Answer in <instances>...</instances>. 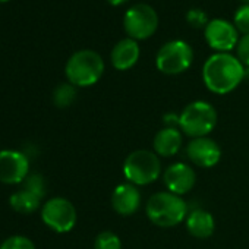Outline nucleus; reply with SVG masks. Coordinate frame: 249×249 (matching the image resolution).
<instances>
[{
    "mask_svg": "<svg viewBox=\"0 0 249 249\" xmlns=\"http://www.w3.org/2000/svg\"><path fill=\"white\" fill-rule=\"evenodd\" d=\"M245 76L246 68L231 53H214L202 66V81L207 89L217 95L234 91Z\"/></svg>",
    "mask_w": 249,
    "mask_h": 249,
    "instance_id": "nucleus-1",
    "label": "nucleus"
},
{
    "mask_svg": "<svg viewBox=\"0 0 249 249\" xmlns=\"http://www.w3.org/2000/svg\"><path fill=\"white\" fill-rule=\"evenodd\" d=\"M145 214L153 224L170 229L186 220L189 205L182 196L169 191H161L148 198L145 204Z\"/></svg>",
    "mask_w": 249,
    "mask_h": 249,
    "instance_id": "nucleus-2",
    "label": "nucleus"
},
{
    "mask_svg": "<svg viewBox=\"0 0 249 249\" xmlns=\"http://www.w3.org/2000/svg\"><path fill=\"white\" fill-rule=\"evenodd\" d=\"M104 73V60L95 50L84 49L75 52L66 62L65 75L68 82L76 88L95 85Z\"/></svg>",
    "mask_w": 249,
    "mask_h": 249,
    "instance_id": "nucleus-3",
    "label": "nucleus"
},
{
    "mask_svg": "<svg viewBox=\"0 0 249 249\" xmlns=\"http://www.w3.org/2000/svg\"><path fill=\"white\" fill-rule=\"evenodd\" d=\"M217 119L218 116L213 104L196 100L185 106L179 113V129L191 140L208 137L215 128Z\"/></svg>",
    "mask_w": 249,
    "mask_h": 249,
    "instance_id": "nucleus-4",
    "label": "nucleus"
},
{
    "mask_svg": "<svg viewBox=\"0 0 249 249\" xmlns=\"http://www.w3.org/2000/svg\"><path fill=\"white\" fill-rule=\"evenodd\" d=\"M160 157L150 150H135L123 161V176L135 186H147L161 176Z\"/></svg>",
    "mask_w": 249,
    "mask_h": 249,
    "instance_id": "nucleus-5",
    "label": "nucleus"
},
{
    "mask_svg": "<svg viewBox=\"0 0 249 249\" xmlns=\"http://www.w3.org/2000/svg\"><path fill=\"white\" fill-rule=\"evenodd\" d=\"M194 50L185 40H170L156 54V66L164 75H180L192 66Z\"/></svg>",
    "mask_w": 249,
    "mask_h": 249,
    "instance_id": "nucleus-6",
    "label": "nucleus"
},
{
    "mask_svg": "<svg viewBox=\"0 0 249 249\" xmlns=\"http://www.w3.org/2000/svg\"><path fill=\"white\" fill-rule=\"evenodd\" d=\"M159 28V15L147 3H138L129 8L123 15V30L132 40L142 41L156 34Z\"/></svg>",
    "mask_w": 249,
    "mask_h": 249,
    "instance_id": "nucleus-7",
    "label": "nucleus"
},
{
    "mask_svg": "<svg viewBox=\"0 0 249 249\" xmlns=\"http://www.w3.org/2000/svg\"><path fill=\"white\" fill-rule=\"evenodd\" d=\"M41 220L56 233H68L75 227L78 213L75 205L68 198L53 196L43 204Z\"/></svg>",
    "mask_w": 249,
    "mask_h": 249,
    "instance_id": "nucleus-8",
    "label": "nucleus"
},
{
    "mask_svg": "<svg viewBox=\"0 0 249 249\" xmlns=\"http://www.w3.org/2000/svg\"><path fill=\"white\" fill-rule=\"evenodd\" d=\"M204 38L215 53H230L239 43V31L223 18H215L204 28Z\"/></svg>",
    "mask_w": 249,
    "mask_h": 249,
    "instance_id": "nucleus-9",
    "label": "nucleus"
},
{
    "mask_svg": "<svg viewBox=\"0 0 249 249\" xmlns=\"http://www.w3.org/2000/svg\"><path fill=\"white\" fill-rule=\"evenodd\" d=\"M30 175V159L18 150L0 151V182L18 185Z\"/></svg>",
    "mask_w": 249,
    "mask_h": 249,
    "instance_id": "nucleus-10",
    "label": "nucleus"
},
{
    "mask_svg": "<svg viewBox=\"0 0 249 249\" xmlns=\"http://www.w3.org/2000/svg\"><path fill=\"white\" fill-rule=\"evenodd\" d=\"M186 157L192 164L201 169H211L220 163L221 148L208 137L194 138L186 145Z\"/></svg>",
    "mask_w": 249,
    "mask_h": 249,
    "instance_id": "nucleus-11",
    "label": "nucleus"
},
{
    "mask_svg": "<svg viewBox=\"0 0 249 249\" xmlns=\"http://www.w3.org/2000/svg\"><path fill=\"white\" fill-rule=\"evenodd\" d=\"M163 182L169 192L183 196L189 194L196 183V173L186 163H173L163 172Z\"/></svg>",
    "mask_w": 249,
    "mask_h": 249,
    "instance_id": "nucleus-12",
    "label": "nucleus"
},
{
    "mask_svg": "<svg viewBox=\"0 0 249 249\" xmlns=\"http://www.w3.org/2000/svg\"><path fill=\"white\" fill-rule=\"evenodd\" d=\"M142 202V195L138 186L124 182L117 185L113 189L111 194V207L113 210L123 217L134 215L140 208Z\"/></svg>",
    "mask_w": 249,
    "mask_h": 249,
    "instance_id": "nucleus-13",
    "label": "nucleus"
},
{
    "mask_svg": "<svg viewBox=\"0 0 249 249\" xmlns=\"http://www.w3.org/2000/svg\"><path fill=\"white\" fill-rule=\"evenodd\" d=\"M141 56V47L137 40L129 37L117 41L110 52V62L116 71H129L132 69Z\"/></svg>",
    "mask_w": 249,
    "mask_h": 249,
    "instance_id": "nucleus-14",
    "label": "nucleus"
},
{
    "mask_svg": "<svg viewBox=\"0 0 249 249\" xmlns=\"http://www.w3.org/2000/svg\"><path fill=\"white\" fill-rule=\"evenodd\" d=\"M183 144V134L179 128H161L154 140H153V150L159 157H173L176 156Z\"/></svg>",
    "mask_w": 249,
    "mask_h": 249,
    "instance_id": "nucleus-15",
    "label": "nucleus"
},
{
    "mask_svg": "<svg viewBox=\"0 0 249 249\" xmlns=\"http://www.w3.org/2000/svg\"><path fill=\"white\" fill-rule=\"evenodd\" d=\"M185 226L191 236L196 239H208L210 236H213L215 230V220L213 214L207 210L196 208L189 211L185 220Z\"/></svg>",
    "mask_w": 249,
    "mask_h": 249,
    "instance_id": "nucleus-16",
    "label": "nucleus"
},
{
    "mask_svg": "<svg viewBox=\"0 0 249 249\" xmlns=\"http://www.w3.org/2000/svg\"><path fill=\"white\" fill-rule=\"evenodd\" d=\"M9 205L19 214H33L41 207V198L22 188L21 191H17L11 195Z\"/></svg>",
    "mask_w": 249,
    "mask_h": 249,
    "instance_id": "nucleus-17",
    "label": "nucleus"
},
{
    "mask_svg": "<svg viewBox=\"0 0 249 249\" xmlns=\"http://www.w3.org/2000/svg\"><path fill=\"white\" fill-rule=\"evenodd\" d=\"M76 95H78L76 87L72 85L71 82H63L54 88L52 98H53V103L56 107L66 108L73 104V101L76 100Z\"/></svg>",
    "mask_w": 249,
    "mask_h": 249,
    "instance_id": "nucleus-18",
    "label": "nucleus"
},
{
    "mask_svg": "<svg viewBox=\"0 0 249 249\" xmlns=\"http://www.w3.org/2000/svg\"><path fill=\"white\" fill-rule=\"evenodd\" d=\"M94 249H122V240L114 231L104 230L97 234L94 240Z\"/></svg>",
    "mask_w": 249,
    "mask_h": 249,
    "instance_id": "nucleus-19",
    "label": "nucleus"
},
{
    "mask_svg": "<svg viewBox=\"0 0 249 249\" xmlns=\"http://www.w3.org/2000/svg\"><path fill=\"white\" fill-rule=\"evenodd\" d=\"M22 183H24V189L36 194L41 199L44 198V195H46V180H44L43 175H40V173H30Z\"/></svg>",
    "mask_w": 249,
    "mask_h": 249,
    "instance_id": "nucleus-20",
    "label": "nucleus"
},
{
    "mask_svg": "<svg viewBox=\"0 0 249 249\" xmlns=\"http://www.w3.org/2000/svg\"><path fill=\"white\" fill-rule=\"evenodd\" d=\"M0 249H36V245L24 234H14L0 243Z\"/></svg>",
    "mask_w": 249,
    "mask_h": 249,
    "instance_id": "nucleus-21",
    "label": "nucleus"
},
{
    "mask_svg": "<svg viewBox=\"0 0 249 249\" xmlns=\"http://www.w3.org/2000/svg\"><path fill=\"white\" fill-rule=\"evenodd\" d=\"M233 25L242 36L249 34V5H242L236 9L233 15Z\"/></svg>",
    "mask_w": 249,
    "mask_h": 249,
    "instance_id": "nucleus-22",
    "label": "nucleus"
},
{
    "mask_svg": "<svg viewBox=\"0 0 249 249\" xmlns=\"http://www.w3.org/2000/svg\"><path fill=\"white\" fill-rule=\"evenodd\" d=\"M185 18H186V22H188L192 28H196V30L205 28V27L208 25V22H210L208 15H207L202 9H198V8L189 9V11L186 12V15H185Z\"/></svg>",
    "mask_w": 249,
    "mask_h": 249,
    "instance_id": "nucleus-23",
    "label": "nucleus"
},
{
    "mask_svg": "<svg viewBox=\"0 0 249 249\" xmlns=\"http://www.w3.org/2000/svg\"><path fill=\"white\" fill-rule=\"evenodd\" d=\"M236 57L246 69H249V34H245L239 38L236 46Z\"/></svg>",
    "mask_w": 249,
    "mask_h": 249,
    "instance_id": "nucleus-24",
    "label": "nucleus"
},
{
    "mask_svg": "<svg viewBox=\"0 0 249 249\" xmlns=\"http://www.w3.org/2000/svg\"><path fill=\"white\" fill-rule=\"evenodd\" d=\"M166 128H179V114L178 113H167L163 117Z\"/></svg>",
    "mask_w": 249,
    "mask_h": 249,
    "instance_id": "nucleus-25",
    "label": "nucleus"
},
{
    "mask_svg": "<svg viewBox=\"0 0 249 249\" xmlns=\"http://www.w3.org/2000/svg\"><path fill=\"white\" fill-rule=\"evenodd\" d=\"M107 2L111 5V6H122L124 3H128L129 0H107Z\"/></svg>",
    "mask_w": 249,
    "mask_h": 249,
    "instance_id": "nucleus-26",
    "label": "nucleus"
},
{
    "mask_svg": "<svg viewBox=\"0 0 249 249\" xmlns=\"http://www.w3.org/2000/svg\"><path fill=\"white\" fill-rule=\"evenodd\" d=\"M240 2H242L243 5H249V0H240Z\"/></svg>",
    "mask_w": 249,
    "mask_h": 249,
    "instance_id": "nucleus-27",
    "label": "nucleus"
},
{
    "mask_svg": "<svg viewBox=\"0 0 249 249\" xmlns=\"http://www.w3.org/2000/svg\"><path fill=\"white\" fill-rule=\"evenodd\" d=\"M6 2H9V0H0V3H6Z\"/></svg>",
    "mask_w": 249,
    "mask_h": 249,
    "instance_id": "nucleus-28",
    "label": "nucleus"
}]
</instances>
